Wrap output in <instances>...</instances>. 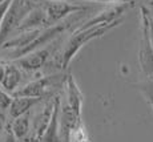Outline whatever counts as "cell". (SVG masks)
<instances>
[{
	"label": "cell",
	"instance_id": "cell-3",
	"mask_svg": "<svg viewBox=\"0 0 153 142\" xmlns=\"http://www.w3.org/2000/svg\"><path fill=\"white\" fill-rule=\"evenodd\" d=\"M36 0H12L0 28V48L16 31L28 12L35 7Z\"/></svg>",
	"mask_w": 153,
	"mask_h": 142
},
{
	"label": "cell",
	"instance_id": "cell-24",
	"mask_svg": "<svg viewBox=\"0 0 153 142\" xmlns=\"http://www.w3.org/2000/svg\"><path fill=\"white\" fill-rule=\"evenodd\" d=\"M36 142H40V141H36Z\"/></svg>",
	"mask_w": 153,
	"mask_h": 142
},
{
	"label": "cell",
	"instance_id": "cell-16",
	"mask_svg": "<svg viewBox=\"0 0 153 142\" xmlns=\"http://www.w3.org/2000/svg\"><path fill=\"white\" fill-rule=\"evenodd\" d=\"M141 90L153 108V77H149L148 81L141 85Z\"/></svg>",
	"mask_w": 153,
	"mask_h": 142
},
{
	"label": "cell",
	"instance_id": "cell-18",
	"mask_svg": "<svg viewBox=\"0 0 153 142\" xmlns=\"http://www.w3.org/2000/svg\"><path fill=\"white\" fill-rule=\"evenodd\" d=\"M71 3H83V1H91V3H120V1H133V0H65Z\"/></svg>",
	"mask_w": 153,
	"mask_h": 142
},
{
	"label": "cell",
	"instance_id": "cell-6",
	"mask_svg": "<svg viewBox=\"0 0 153 142\" xmlns=\"http://www.w3.org/2000/svg\"><path fill=\"white\" fill-rule=\"evenodd\" d=\"M59 41L60 40L56 39V40L52 41L49 45L42 47V48L36 49V51L29 52L28 55L15 60V63L19 65L22 69L27 70V72H35V70L42 69L43 67L48 65V63L55 56V53L57 52Z\"/></svg>",
	"mask_w": 153,
	"mask_h": 142
},
{
	"label": "cell",
	"instance_id": "cell-11",
	"mask_svg": "<svg viewBox=\"0 0 153 142\" xmlns=\"http://www.w3.org/2000/svg\"><path fill=\"white\" fill-rule=\"evenodd\" d=\"M60 106H61V97L56 96L55 98V108L52 113L51 121L48 124V128L44 132L40 142H61L60 138Z\"/></svg>",
	"mask_w": 153,
	"mask_h": 142
},
{
	"label": "cell",
	"instance_id": "cell-20",
	"mask_svg": "<svg viewBox=\"0 0 153 142\" xmlns=\"http://www.w3.org/2000/svg\"><path fill=\"white\" fill-rule=\"evenodd\" d=\"M149 36H151L152 47H153V17L149 16Z\"/></svg>",
	"mask_w": 153,
	"mask_h": 142
},
{
	"label": "cell",
	"instance_id": "cell-19",
	"mask_svg": "<svg viewBox=\"0 0 153 142\" xmlns=\"http://www.w3.org/2000/svg\"><path fill=\"white\" fill-rule=\"evenodd\" d=\"M17 138L15 137V134L12 133V130L10 128L7 129V132H5V138H4V142H16Z\"/></svg>",
	"mask_w": 153,
	"mask_h": 142
},
{
	"label": "cell",
	"instance_id": "cell-17",
	"mask_svg": "<svg viewBox=\"0 0 153 142\" xmlns=\"http://www.w3.org/2000/svg\"><path fill=\"white\" fill-rule=\"evenodd\" d=\"M11 3H12V0H4V1L0 4V28H1L3 20H4L5 13H7V11H8V8H10Z\"/></svg>",
	"mask_w": 153,
	"mask_h": 142
},
{
	"label": "cell",
	"instance_id": "cell-1",
	"mask_svg": "<svg viewBox=\"0 0 153 142\" xmlns=\"http://www.w3.org/2000/svg\"><path fill=\"white\" fill-rule=\"evenodd\" d=\"M121 21H123V19H119L116 21L99 24V25L91 27V28H87V29H73L69 39L64 44V47L55 53V56L48 63V65L49 67L52 65L53 68H57V69H61V70L67 69L71 60L76 56V53L80 51L81 47H84L91 40L97 39V37L105 35L111 29H113L114 27L119 25Z\"/></svg>",
	"mask_w": 153,
	"mask_h": 142
},
{
	"label": "cell",
	"instance_id": "cell-14",
	"mask_svg": "<svg viewBox=\"0 0 153 142\" xmlns=\"http://www.w3.org/2000/svg\"><path fill=\"white\" fill-rule=\"evenodd\" d=\"M69 142H91L88 132H87V129H85L83 122H80L72 132H71Z\"/></svg>",
	"mask_w": 153,
	"mask_h": 142
},
{
	"label": "cell",
	"instance_id": "cell-23",
	"mask_svg": "<svg viewBox=\"0 0 153 142\" xmlns=\"http://www.w3.org/2000/svg\"><path fill=\"white\" fill-rule=\"evenodd\" d=\"M3 1H4V0H0V4H1V3H3Z\"/></svg>",
	"mask_w": 153,
	"mask_h": 142
},
{
	"label": "cell",
	"instance_id": "cell-4",
	"mask_svg": "<svg viewBox=\"0 0 153 142\" xmlns=\"http://www.w3.org/2000/svg\"><path fill=\"white\" fill-rule=\"evenodd\" d=\"M149 16L151 12L145 7H141V23H143V35H141L139 49V64L143 73L146 77H153V47L149 36Z\"/></svg>",
	"mask_w": 153,
	"mask_h": 142
},
{
	"label": "cell",
	"instance_id": "cell-13",
	"mask_svg": "<svg viewBox=\"0 0 153 142\" xmlns=\"http://www.w3.org/2000/svg\"><path fill=\"white\" fill-rule=\"evenodd\" d=\"M8 128L12 130L15 137L19 141L27 140L31 134V116H29V113H25L12 120Z\"/></svg>",
	"mask_w": 153,
	"mask_h": 142
},
{
	"label": "cell",
	"instance_id": "cell-5",
	"mask_svg": "<svg viewBox=\"0 0 153 142\" xmlns=\"http://www.w3.org/2000/svg\"><path fill=\"white\" fill-rule=\"evenodd\" d=\"M39 1L47 13L48 27L63 21L64 19H67V17L75 12L89 10V7H87V5L65 1V0H39Z\"/></svg>",
	"mask_w": 153,
	"mask_h": 142
},
{
	"label": "cell",
	"instance_id": "cell-12",
	"mask_svg": "<svg viewBox=\"0 0 153 142\" xmlns=\"http://www.w3.org/2000/svg\"><path fill=\"white\" fill-rule=\"evenodd\" d=\"M22 68L19 67L16 63H5V72L4 77L1 80V88L4 90H7L8 93L13 94L16 92L17 85L22 81Z\"/></svg>",
	"mask_w": 153,
	"mask_h": 142
},
{
	"label": "cell",
	"instance_id": "cell-21",
	"mask_svg": "<svg viewBox=\"0 0 153 142\" xmlns=\"http://www.w3.org/2000/svg\"><path fill=\"white\" fill-rule=\"evenodd\" d=\"M4 72H5V63H0V84H1V80L4 77Z\"/></svg>",
	"mask_w": 153,
	"mask_h": 142
},
{
	"label": "cell",
	"instance_id": "cell-8",
	"mask_svg": "<svg viewBox=\"0 0 153 142\" xmlns=\"http://www.w3.org/2000/svg\"><path fill=\"white\" fill-rule=\"evenodd\" d=\"M48 27L47 23V13L44 11L43 5L40 4L39 0H36V4L28 12L27 16L23 19V21L20 23V25L16 28V31L13 33H20V32L25 31H33V29H43Z\"/></svg>",
	"mask_w": 153,
	"mask_h": 142
},
{
	"label": "cell",
	"instance_id": "cell-22",
	"mask_svg": "<svg viewBox=\"0 0 153 142\" xmlns=\"http://www.w3.org/2000/svg\"><path fill=\"white\" fill-rule=\"evenodd\" d=\"M3 129H4V117L0 114V134H1Z\"/></svg>",
	"mask_w": 153,
	"mask_h": 142
},
{
	"label": "cell",
	"instance_id": "cell-2",
	"mask_svg": "<svg viewBox=\"0 0 153 142\" xmlns=\"http://www.w3.org/2000/svg\"><path fill=\"white\" fill-rule=\"evenodd\" d=\"M65 73L59 72L55 75L44 76L37 80L25 84L23 88L16 90L12 94L13 97L17 96H28V97H40V98H47V97H55V92L64 89V84L67 80Z\"/></svg>",
	"mask_w": 153,
	"mask_h": 142
},
{
	"label": "cell",
	"instance_id": "cell-7",
	"mask_svg": "<svg viewBox=\"0 0 153 142\" xmlns=\"http://www.w3.org/2000/svg\"><path fill=\"white\" fill-rule=\"evenodd\" d=\"M55 98H56V96L51 97V98H47V101L43 104L42 109L33 116V120H32V129H31L32 142L40 141L44 132L48 128V124H49V121H51L52 113H53Z\"/></svg>",
	"mask_w": 153,
	"mask_h": 142
},
{
	"label": "cell",
	"instance_id": "cell-15",
	"mask_svg": "<svg viewBox=\"0 0 153 142\" xmlns=\"http://www.w3.org/2000/svg\"><path fill=\"white\" fill-rule=\"evenodd\" d=\"M12 100H13L12 94L8 93L7 90H4L0 87V114H1V116L4 112H8V108H10Z\"/></svg>",
	"mask_w": 153,
	"mask_h": 142
},
{
	"label": "cell",
	"instance_id": "cell-10",
	"mask_svg": "<svg viewBox=\"0 0 153 142\" xmlns=\"http://www.w3.org/2000/svg\"><path fill=\"white\" fill-rule=\"evenodd\" d=\"M64 97V102L68 104L71 108H73L76 112L81 113V104H83V92L80 90L77 82L75 81L72 75L67 76L65 84H64V93L61 94Z\"/></svg>",
	"mask_w": 153,
	"mask_h": 142
},
{
	"label": "cell",
	"instance_id": "cell-9",
	"mask_svg": "<svg viewBox=\"0 0 153 142\" xmlns=\"http://www.w3.org/2000/svg\"><path fill=\"white\" fill-rule=\"evenodd\" d=\"M44 98L40 97H28V96H17L13 97L10 108H8V117L12 121L19 116L28 113L31 109H33L36 105H39Z\"/></svg>",
	"mask_w": 153,
	"mask_h": 142
}]
</instances>
